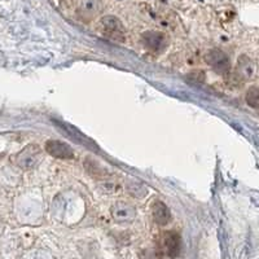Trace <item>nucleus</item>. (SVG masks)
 I'll return each mask as SVG.
<instances>
[{
  "label": "nucleus",
  "instance_id": "nucleus-1",
  "mask_svg": "<svg viewBox=\"0 0 259 259\" xmlns=\"http://www.w3.org/2000/svg\"><path fill=\"white\" fill-rule=\"evenodd\" d=\"M99 32L104 38L115 43H123L126 40V29L122 21L115 16H104L99 22Z\"/></svg>",
  "mask_w": 259,
  "mask_h": 259
},
{
  "label": "nucleus",
  "instance_id": "nucleus-2",
  "mask_svg": "<svg viewBox=\"0 0 259 259\" xmlns=\"http://www.w3.org/2000/svg\"><path fill=\"white\" fill-rule=\"evenodd\" d=\"M205 62L212 70L219 74L228 73L231 68V62L227 53L219 48H212V50L207 51L206 55H205Z\"/></svg>",
  "mask_w": 259,
  "mask_h": 259
},
{
  "label": "nucleus",
  "instance_id": "nucleus-3",
  "mask_svg": "<svg viewBox=\"0 0 259 259\" xmlns=\"http://www.w3.org/2000/svg\"><path fill=\"white\" fill-rule=\"evenodd\" d=\"M41 159V150L36 145H29L24 150H21V153L16 157V163L18 167L24 168V170H30V168L35 167Z\"/></svg>",
  "mask_w": 259,
  "mask_h": 259
},
{
  "label": "nucleus",
  "instance_id": "nucleus-4",
  "mask_svg": "<svg viewBox=\"0 0 259 259\" xmlns=\"http://www.w3.org/2000/svg\"><path fill=\"white\" fill-rule=\"evenodd\" d=\"M103 12L101 0H78L77 13L84 22H91Z\"/></svg>",
  "mask_w": 259,
  "mask_h": 259
},
{
  "label": "nucleus",
  "instance_id": "nucleus-5",
  "mask_svg": "<svg viewBox=\"0 0 259 259\" xmlns=\"http://www.w3.org/2000/svg\"><path fill=\"white\" fill-rule=\"evenodd\" d=\"M110 214L114 222L121 224L133 223L136 218V210L135 207L128 202L124 201H117L110 209Z\"/></svg>",
  "mask_w": 259,
  "mask_h": 259
},
{
  "label": "nucleus",
  "instance_id": "nucleus-6",
  "mask_svg": "<svg viewBox=\"0 0 259 259\" xmlns=\"http://www.w3.org/2000/svg\"><path fill=\"white\" fill-rule=\"evenodd\" d=\"M142 41L145 48L152 52H161L167 46V39H166L165 34L157 31V30H149V31L143 32Z\"/></svg>",
  "mask_w": 259,
  "mask_h": 259
},
{
  "label": "nucleus",
  "instance_id": "nucleus-7",
  "mask_svg": "<svg viewBox=\"0 0 259 259\" xmlns=\"http://www.w3.org/2000/svg\"><path fill=\"white\" fill-rule=\"evenodd\" d=\"M46 152L50 156L60 159H71L74 158V150L69 144L60 140H48L46 143Z\"/></svg>",
  "mask_w": 259,
  "mask_h": 259
},
{
  "label": "nucleus",
  "instance_id": "nucleus-8",
  "mask_svg": "<svg viewBox=\"0 0 259 259\" xmlns=\"http://www.w3.org/2000/svg\"><path fill=\"white\" fill-rule=\"evenodd\" d=\"M152 218L158 226H167L171 222V212L167 205L162 201H154L152 205Z\"/></svg>",
  "mask_w": 259,
  "mask_h": 259
},
{
  "label": "nucleus",
  "instance_id": "nucleus-9",
  "mask_svg": "<svg viewBox=\"0 0 259 259\" xmlns=\"http://www.w3.org/2000/svg\"><path fill=\"white\" fill-rule=\"evenodd\" d=\"M162 249L167 256H177L180 250V236L174 231L162 236Z\"/></svg>",
  "mask_w": 259,
  "mask_h": 259
},
{
  "label": "nucleus",
  "instance_id": "nucleus-10",
  "mask_svg": "<svg viewBox=\"0 0 259 259\" xmlns=\"http://www.w3.org/2000/svg\"><path fill=\"white\" fill-rule=\"evenodd\" d=\"M236 73L241 79L247 80L251 79L255 74V64L253 60L246 55H241L237 60V66H236Z\"/></svg>",
  "mask_w": 259,
  "mask_h": 259
},
{
  "label": "nucleus",
  "instance_id": "nucleus-11",
  "mask_svg": "<svg viewBox=\"0 0 259 259\" xmlns=\"http://www.w3.org/2000/svg\"><path fill=\"white\" fill-rule=\"evenodd\" d=\"M245 100H246L247 105L251 106V108H255L258 109L259 108V87H250L247 90L246 96H245Z\"/></svg>",
  "mask_w": 259,
  "mask_h": 259
},
{
  "label": "nucleus",
  "instance_id": "nucleus-12",
  "mask_svg": "<svg viewBox=\"0 0 259 259\" xmlns=\"http://www.w3.org/2000/svg\"><path fill=\"white\" fill-rule=\"evenodd\" d=\"M187 79L193 84H202L206 80V75L202 70H192L191 73L187 75Z\"/></svg>",
  "mask_w": 259,
  "mask_h": 259
}]
</instances>
